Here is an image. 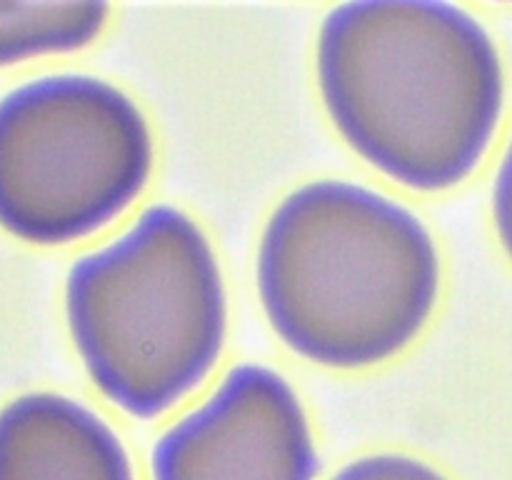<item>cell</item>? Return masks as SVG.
Returning a JSON list of instances; mask_svg holds the SVG:
<instances>
[{"label":"cell","mask_w":512,"mask_h":480,"mask_svg":"<svg viewBox=\"0 0 512 480\" xmlns=\"http://www.w3.org/2000/svg\"><path fill=\"white\" fill-rule=\"evenodd\" d=\"M315 78L345 143L423 193L478 168L505 110L498 45L453 3L335 5L318 28Z\"/></svg>","instance_id":"cell-1"},{"label":"cell","mask_w":512,"mask_h":480,"mask_svg":"<svg viewBox=\"0 0 512 480\" xmlns=\"http://www.w3.org/2000/svg\"><path fill=\"white\" fill-rule=\"evenodd\" d=\"M255 285L270 328L335 370L385 363L418 340L443 288V260L415 210L368 185L308 180L265 220Z\"/></svg>","instance_id":"cell-2"},{"label":"cell","mask_w":512,"mask_h":480,"mask_svg":"<svg viewBox=\"0 0 512 480\" xmlns=\"http://www.w3.org/2000/svg\"><path fill=\"white\" fill-rule=\"evenodd\" d=\"M70 338L95 388L133 418H158L210 375L228 335V293L208 233L148 205L65 278Z\"/></svg>","instance_id":"cell-3"},{"label":"cell","mask_w":512,"mask_h":480,"mask_svg":"<svg viewBox=\"0 0 512 480\" xmlns=\"http://www.w3.org/2000/svg\"><path fill=\"white\" fill-rule=\"evenodd\" d=\"M155 140L110 80L53 73L0 98V228L38 245L98 233L148 188Z\"/></svg>","instance_id":"cell-4"},{"label":"cell","mask_w":512,"mask_h":480,"mask_svg":"<svg viewBox=\"0 0 512 480\" xmlns=\"http://www.w3.org/2000/svg\"><path fill=\"white\" fill-rule=\"evenodd\" d=\"M318 445L298 390L275 368L238 363L150 450V480H315Z\"/></svg>","instance_id":"cell-5"},{"label":"cell","mask_w":512,"mask_h":480,"mask_svg":"<svg viewBox=\"0 0 512 480\" xmlns=\"http://www.w3.org/2000/svg\"><path fill=\"white\" fill-rule=\"evenodd\" d=\"M0 480H138L113 425L70 395L33 390L0 405Z\"/></svg>","instance_id":"cell-6"},{"label":"cell","mask_w":512,"mask_h":480,"mask_svg":"<svg viewBox=\"0 0 512 480\" xmlns=\"http://www.w3.org/2000/svg\"><path fill=\"white\" fill-rule=\"evenodd\" d=\"M103 3H0V65L85 48L103 33Z\"/></svg>","instance_id":"cell-7"},{"label":"cell","mask_w":512,"mask_h":480,"mask_svg":"<svg viewBox=\"0 0 512 480\" xmlns=\"http://www.w3.org/2000/svg\"><path fill=\"white\" fill-rule=\"evenodd\" d=\"M330 480H450L443 470L415 455L370 453L345 463Z\"/></svg>","instance_id":"cell-8"},{"label":"cell","mask_w":512,"mask_h":480,"mask_svg":"<svg viewBox=\"0 0 512 480\" xmlns=\"http://www.w3.org/2000/svg\"><path fill=\"white\" fill-rule=\"evenodd\" d=\"M493 223L500 245L512 260V135L493 180Z\"/></svg>","instance_id":"cell-9"}]
</instances>
